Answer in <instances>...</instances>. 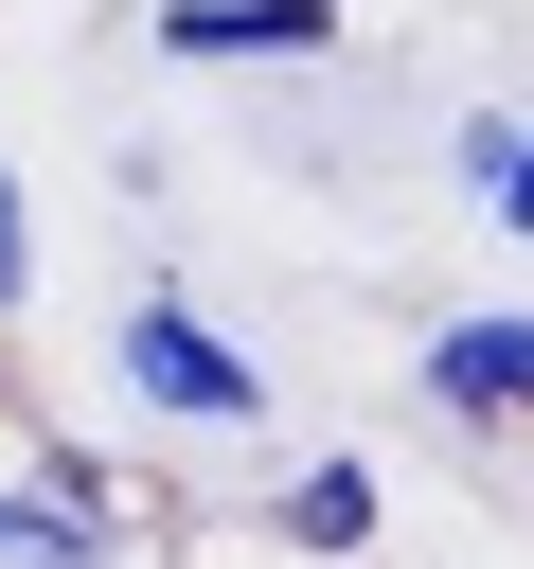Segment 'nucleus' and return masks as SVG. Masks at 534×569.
<instances>
[{"label": "nucleus", "instance_id": "1", "mask_svg": "<svg viewBox=\"0 0 534 569\" xmlns=\"http://www.w3.org/2000/svg\"><path fill=\"white\" fill-rule=\"evenodd\" d=\"M107 356H125V391H142L160 427H249V409H267V373H249L196 302H125V338H107Z\"/></svg>", "mask_w": 534, "mask_h": 569}, {"label": "nucleus", "instance_id": "2", "mask_svg": "<svg viewBox=\"0 0 534 569\" xmlns=\"http://www.w3.org/2000/svg\"><path fill=\"white\" fill-rule=\"evenodd\" d=\"M427 409L445 427H534V320H445L427 338Z\"/></svg>", "mask_w": 534, "mask_h": 569}, {"label": "nucleus", "instance_id": "3", "mask_svg": "<svg viewBox=\"0 0 534 569\" xmlns=\"http://www.w3.org/2000/svg\"><path fill=\"white\" fill-rule=\"evenodd\" d=\"M338 0H160V53H320Z\"/></svg>", "mask_w": 534, "mask_h": 569}, {"label": "nucleus", "instance_id": "4", "mask_svg": "<svg viewBox=\"0 0 534 569\" xmlns=\"http://www.w3.org/2000/svg\"><path fill=\"white\" fill-rule=\"evenodd\" d=\"M0 569H107V516H89V498H53V480H36V498H0Z\"/></svg>", "mask_w": 534, "mask_h": 569}, {"label": "nucleus", "instance_id": "5", "mask_svg": "<svg viewBox=\"0 0 534 569\" xmlns=\"http://www.w3.org/2000/svg\"><path fill=\"white\" fill-rule=\"evenodd\" d=\"M463 196L534 249V124H498V107H481V124H463Z\"/></svg>", "mask_w": 534, "mask_h": 569}, {"label": "nucleus", "instance_id": "6", "mask_svg": "<svg viewBox=\"0 0 534 569\" xmlns=\"http://www.w3.org/2000/svg\"><path fill=\"white\" fill-rule=\"evenodd\" d=\"M285 533H303V551H356V533H374V480H356V462H303V480H285Z\"/></svg>", "mask_w": 534, "mask_h": 569}, {"label": "nucleus", "instance_id": "7", "mask_svg": "<svg viewBox=\"0 0 534 569\" xmlns=\"http://www.w3.org/2000/svg\"><path fill=\"white\" fill-rule=\"evenodd\" d=\"M18 284H36V249H18V178H0V302H18Z\"/></svg>", "mask_w": 534, "mask_h": 569}]
</instances>
